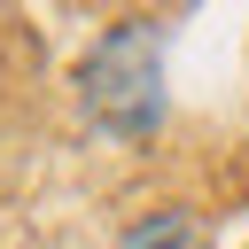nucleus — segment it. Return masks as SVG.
<instances>
[{"instance_id":"f257e3e1","label":"nucleus","mask_w":249,"mask_h":249,"mask_svg":"<svg viewBox=\"0 0 249 249\" xmlns=\"http://www.w3.org/2000/svg\"><path fill=\"white\" fill-rule=\"evenodd\" d=\"M70 101L78 124L109 148H148L163 132V23L156 16H117L86 39L70 62Z\"/></svg>"},{"instance_id":"f03ea898","label":"nucleus","mask_w":249,"mask_h":249,"mask_svg":"<svg viewBox=\"0 0 249 249\" xmlns=\"http://www.w3.org/2000/svg\"><path fill=\"white\" fill-rule=\"evenodd\" d=\"M109 249H210V218L195 202H148L117 226Z\"/></svg>"},{"instance_id":"7ed1b4c3","label":"nucleus","mask_w":249,"mask_h":249,"mask_svg":"<svg viewBox=\"0 0 249 249\" xmlns=\"http://www.w3.org/2000/svg\"><path fill=\"white\" fill-rule=\"evenodd\" d=\"M241 249H249V241H241Z\"/></svg>"}]
</instances>
